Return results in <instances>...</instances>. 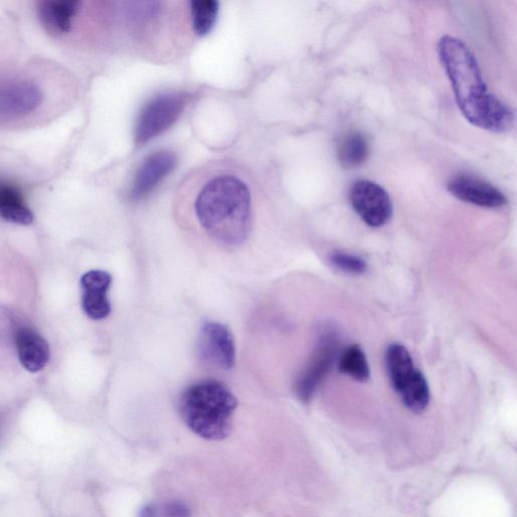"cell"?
<instances>
[{
    "instance_id": "obj_1",
    "label": "cell",
    "mask_w": 517,
    "mask_h": 517,
    "mask_svg": "<svg viewBox=\"0 0 517 517\" xmlns=\"http://www.w3.org/2000/svg\"><path fill=\"white\" fill-rule=\"evenodd\" d=\"M438 52L464 118L471 125L491 133L510 131L515 120L514 111L489 92L470 48L455 37L444 36Z\"/></svg>"
},
{
    "instance_id": "obj_2",
    "label": "cell",
    "mask_w": 517,
    "mask_h": 517,
    "mask_svg": "<svg viewBox=\"0 0 517 517\" xmlns=\"http://www.w3.org/2000/svg\"><path fill=\"white\" fill-rule=\"evenodd\" d=\"M193 210L200 229L220 247H243L252 234V192L235 174L222 173L205 181L197 191Z\"/></svg>"
},
{
    "instance_id": "obj_3",
    "label": "cell",
    "mask_w": 517,
    "mask_h": 517,
    "mask_svg": "<svg viewBox=\"0 0 517 517\" xmlns=\"http://www.w3.org/2000/svg\"><path fill=\"white\" fill-rule=\"evenodd\" d=\"M237 407L234 393L213 379L192 384L178 402L183 423L195 435L209 441H222L230 436Z\"/></svg>"
},
{
    "instance_id": "obj_4",
    "label": "cell",
    "mask_w": 517,
    "mask_h": 517,
    "mask_svg": "<svg viewBox=\"0 0 517 517\" xmlns=\"http://www.w3.org/2000/svg\"><path fill=\"white\" fill-rule=\"evenodd\" d=\"M386 368L390 383L404 406L416 413L426 410L431 398L428 381L404 346L393 344L387 349Z\"/></svg>"
},
{
    "instance_id": "obj_5",
    "label": "cell",
    "mask_w": 517,
    "mask_h": 517,
    "mask_svg": "<svg viewBox=\"0 0 517 517\" xmlns=\"http://www.w3.org/2000/svg\"><path fill=\"white\" fill-rule=\"evenodd\" d=\"M188 96L171 92L152 98L143 108L135 129V140L144 145L155 139L180 118L186 108Z\"/></svg>"
},
{
    "instance_id": "obj_6",
    "label": "cell",
    "mask_w": 517,
    "mask_h": 517,
    "mask_svg": "<svg viewBox=\"0 0 517 517\" xmlns=\"http://www.w3.org/2000/svg\"><path fill=\"white\" fill-rule=\"evenodd\" d=\"M350 201L357 215L371 228L385 226L392 217L393 205L388 192L373 181L361 179L354 182Z\"/></svg>"
},
{
    "instance_id": "obj_7",
    "label": "cell",
    "mask_w": 517,
    "mask_h": 517,
    "mask_svg": "<svg viewBox=\"0 0 517 517\" xmlns=\"http://www.w3.org/2000/svg\"><path fill=\"white\" fill-rule=\"evenodd\" d=\"M338 338L333 332L322 335L321 340L307 366L298 376L295 392L302 402L312 399L325 377L332 369L337 353Z\"/></svg>"
},
{
    "instance_id": "obj_8",
    "label": "cell",
    "mask_w": 517,
    "mask_h": 517,
    "mask_svg": "<svg viewBox=\"0 0 517 517\" xmlns=\"http://www.w3.org/2000/svg\"><path fill=\"white\" fill-rule=\"evenodd\" d=\"M199 358L223 370H230L236 364V347L229 328L225 325L205 321L199 330L197 340Z\"/></svg>"
},
{
    "instance_id": "obj_9",
    "label": "cell",
    "mask_w": 517,
    "mask_h": 517,
    "mask_svg": "<svg viewBox=\"0 0 517 517\" xmlns=\"http://www.w3.org/2000/svg\"><path fill=\"white\" fill-rule=\"evenodd\" d=\"M43 92L32 81L21 80L0 86V116L25 117L42 105Z\"/></svg>"
},
{
    "instance_id": "obj_10",
    "label": "cell",
    "mask_w": 517,
    "mask_h": 517,
    "mask_svg": "<svg viewBox=\"0 0 517 517\" xmlns=\"http://www.w3.org/2000/svg\"><path fill=\"white\" fill-rule=\"evenodd\" d=\"M112 281V275L102 270H91L81 277L82 308L91 320L101 321L110 316L112 307L108 291Z\"/></svg>"
},
{
    "instance_id": "obj_11",
    "label": "cell",
    "mask_w": 517,
    "mask_h": 517,
    "mask_svg": "<svg viewBox=\"0 0 517 517\" xmlns=\"http://www.w3.org/2000/svg\"><path fill=\"white\" fill-rule=\"evenodd\" d=\"M447 188L458 199L481 208L497 209L507 203L506 196L498 188L470 175L455 176Z\"/></svg>"
},
{
    "instance_id": "obj_12",
    "label": "cell",
    "mask_w": 517,
    "mask_h": 517,
    "mask_svg": "<svg viewBox=\"0 0 517 517\" xmlns=\"http://www.w3.org/2000/svg\"><path fill=\"white\" fill-rule=\"evenodd\" d=\"M177 158L169 151L150 155L140 166L134 179L131 197L144 198L151 193L175 168Z\"/></svg>"
},
{
    "instance_id": "obj_13",
    "label": "cell",
    "mask_w": 517,
    "mask_h": 517,
    "mask_svg": "<svg viewBox=\"0 0 517 517\" xmlns=\"http://www.w3.org/2000/svg\"><path fill=\"white\" fill-rule=\"evenodd\" d=\"M15 345L20 362L31 373L42 371L50 360V347L47 341L31 327L22 323L14 334Z\"/></svg>"
},
{
    "instance_id": "obj_14",
    "label": "cell",
    "mask_w": 517,
    "mask_h": 517,
    "mask_svg": "<svg viewBox=\"0 0 517 517\" xmlns=\"http://www.w3.org/2000/svg\"><path fill=\"white\" fill-rule=\"evenodd\" d=\"M37 15L43 28L54 36L68 34L82 4L77 0H40Z\"/></svg>"
},
{
    "instance_id": "obj_15",
    "label": "cell",
    "mask_w": 517,
    "mask_h": 517,
    "mask_svg": "<svg viewBox=\"0 0 517 517\" xmlns=\"http://www.w3.org/2000/svg\"><path fill=\"white\" fill-rule=\"evenodd\" d=\"M0 219L21 226L34 223V214L23 193L17 186L6 181H0Z\"/></svg>"
},
{
    "instance_id": "obj_16",
    "label": "cell",
    "mask_w": 517,
    "mask_h": 517,
    "mask_svg": "<svg viewBox=\"0 0 517 517\" xmlns=\"http://www.w3.org/2000/svg\"><path fill=\"white\" fill-rule=\"evenodd\" d=\"M370 154V145L364 134L356 131L346 133L337 145V158L345 169L362 166Z\"/></svg>"
},
{
    "instance_id": "obj_17",
    "label": "cell",
    "mask_w": 517,
    "mask_h": 517,
    "mask_svg": "<svg viewBox=\"0 0 517 517\" xmlns=\"http://www.w3.org/2000/svg\"><path fill=\"white\" fill-rule=\"evenodd\" d=\"M190 9L195 34L202 37L211 33L219 16V3L216 0H195Z\"/></svg>"
},
{
    "instance_id": "obj_18",
    "label": "cell",
    "mask_w": 517,
    "mask_h": 517,
    "mask_svg": "<svg viewBox=\"0 0 517 517\" xmlns=\"http://www.w3.org/2000/svg\"><path fill=\"white\" fill-rule=\"evenodd\" d=\"M340 371L357 380L366 382L370 377V367L364 351L357 345L346 349L340 357Z\"/></svg>"
},
{
    "instance_id": "obj_19",
    "label": "cell",
    "mask_w": 517,
    "mask_h": 517,
    "mask_svg": "<svg viewBox=\"0 0 517 517\" xmlns=\"http://www.w3.org/2000/svg\"><path fill=\"white\" fill-rule=\"evenodd\" d=\"M330 262L338 270L352 275L364 274L368 269L366 261L361 257L342 251L333 252Z\"/></svg>"
},
{
    "instance_id": "obj_20",
    "label": "cell",
    "mask_w": 517,
    "mask_h": 517,
    "mask_svg": "<svg viewBox=\"0 0 517 517\" xmlns=\"http://www.w3.org/2000/svg\"><path fill=\"white\" fill-rule=\"evenodd\" d=\"M190 508L182 501H171L159 507V517H190Z\"/></svg>"
},
{
    "instance_id": "obj_21",
    "label": "cell",
    "mask_w": 517,
    "mask_h": 517,
    "mask_svg": "<svg viewBox=\"0 0 517 517\" xmlns=\"http://www.w3.org/2000/svg\"><path fill=\"white\" fill-rule=\"evenodd\" d=\"M139 517H159V506L155 504H148L144 506L140 512Z\"/></svg>"
}]
</instances>
